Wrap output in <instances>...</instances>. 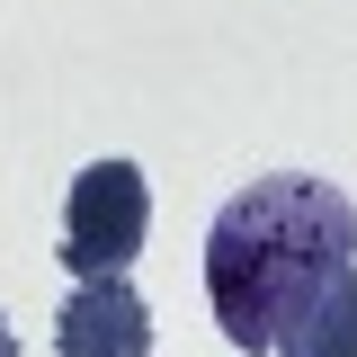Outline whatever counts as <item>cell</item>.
Masks as SVG:
<instances>
[{
	"instance_id": "cell-1",
	"label": "cell",
	"mask_w": 357,
	"mask_h": 357,
	"mask_svg": "<svg viewBox=\"0 0 357 357\" xmlns=\"http://www.w3.org/2000/svg\"><path fill=\"white\" fill-rule=\"evenodd\" d=\"M331 259H357V206L349 197L331 178H304V170L250 178L215 215V232H206V304H215V331L232 349H268L277 304Z\"/></svg>"
},
{
	"instance_id": "cell-5",
	"label": "cell",
	"mask_w": 357,
	"mask_h": 357,
	"mask_svg": "<svg viewBox=\"0 0 357 357\" xmlns=\"http://www.w3.org/2000/svg\"><path fill=\"white\" fill-rule=\"evenodd\" d=\"M0 357H18V331H9V321H0Z\"/></svg>"
},
{
	"instance_id": "cell-4",
	"label": "cell",
	"mask_w": 357,
	"mask_h": 357,
	"mask_svg": "<svg viewBox=\"0 0 357 357\" xmlns=\"http://www.w3.org/2000/svg\"><path fill=\"white\" fill-rule=\"evenodd\" d=\"M268 349H277V357H357V259L312 268L304 286L277 304Z\"/></svg>"
},
{
	"instance_id": "cell-3",
	"label": "cell",
	"mask_w": 357,
	"mask_h": 357,
	"mask_svg": "<svg viewBox=\"0 0 357 357\" xmlns=\"http://www.w3.org/2000/svg\"><path fill=\"white\" fill-rule=\"evenodd\" d=\"M54 357H152V312L126 277H81L54 312Z\"/></svg>"
},
{
	"instance_id": "cell-2",
	"label": "cell",
	"mask_w": 357,
	"mask_h": 357,
	"mask_svg": "<svg viewBox=\"0 0 357 357\" xmlns=\"http://www.w3.org/2000/svg\"><path fill=\"white\" fill-rule=\"evenodd\" d=\"M143 232H152V178L134 161H89L63 197V250L54 259L72 277H126Z\"/></svg>"
}]
</instances>
